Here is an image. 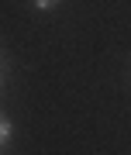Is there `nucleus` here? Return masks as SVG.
I'll use <instances>...</instances> for the list:
<instances>
[{"mask_svg": "<svg viewBox=\"0 0 131 155\" xmlns=\"http://www.w3.org/2000/svg\"><path fill=\"white\" fill-rule=\"evenodd\" d=\"M7 138H11V124H7V121H4V117H0V145H4Z\"/></svg>", "mask_w": 131, "mask_h": 155, "instance_id": "obj_1", "label": "nucleus"}, {"mask_svg": "<svg viewBox=\"0 0 131 155\" xmlns=\"http://www.w3.org/2000/svg\"><path fill=\"white\" fill-rule=\"evenodd\" d=\"M35 4H38V7H55L59 0H35Z\"/></svg>", "mask_w": 131, "mask_h": 155, "instance_id": "obj_2", "label": "nucleus"}]
</instances>
